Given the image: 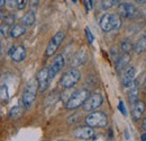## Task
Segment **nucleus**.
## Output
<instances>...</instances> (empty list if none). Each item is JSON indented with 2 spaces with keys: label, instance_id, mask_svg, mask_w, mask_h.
I'll return each mask as SVG.
<instances>
[{
  "label": "nucleus",
  "instance_id": "8",
  "mask_svg": "<svg viewBox=\"0 0 146 141\" xmlns=\"http://www.w3.org/2000/svg\"><path fill=\"white\" fill-rule=\"evenodd\" d=\"M36 80L38 83V90L45 91L48 87L50 83V75H48V68H43L38 71L36 76Z\"/></svg>",
  "mask_w": 146,
  "mask_h": 141
},
{
  "label": "nucleus",
  "instance_id": "15",
  "mask_svg": "<svg viewBox=\"0 0 146 141\" xmlns=\"http://www.w3.org/2000/svg\"><path fill=\"white\" fill-rule=\"evenodd\" d=\"M130 88L131 89H130V91L128 94V99H129L130 105H134V104H136L139 101L138 99V96H139V85H138V81L135 80Z\"/></svg>",
  "mask_w": 146,
  "mask_h": 141
},
{
  "label": "nucleus",
  "instance_id": "42",
  "mask_svg": "<svg viewBox=\"0 0 146 141\" xmlns=\"http://www.w3.org/2000/svg\"><path fill=\"white\" fill-rule=\"evenodd\" d=\"M145 94H146V89H145Z\"/></svg>",
  "mask_w": 146,
  "mask_h": 141
},
{
  "label": "nucleus",
  "instance_id": "5",
  "mask_svg": "<svg viewBox=\"0 0 146 141\" xmlns=\"http://www.w3.org/2000/svg\"><path fill=\"white\" fill-rule=\"evenodd\" d=\"M81 78V75H80V71L75 68H72L70 70H68L62 77H61V80H60V84L64 87V88H72L74 87L78 81L80 80Z\"/></svg>",
  "mask_w": 146,
  "mask_h": 141
},
{
  "label": "nucleus",
  "instance_id": "7",
  "mask_svg": "<svg viewBox=\"0 0 146 141\" xmlns=\"http://www.w3.org/2000/svg\"><path fill=\"white\" fill-rule=\"evenodd\" d=\"M64 37H65V34H64L63 32H57V33L51 38L50 43L47 44V48H46V51H45V55H46V56H52V55L56 52V50L60 48V45H61V43L63 42Z\"/></svg>",
  "mask_w": 146,
  "mask_h": 141
},
{
  "label": "nucleus",
  "instance_id": "37",
  "mask_svg": "<svg viewBox=\"0 0 146 141\" xmlns=\"http://www.w3.org/2000/svg\"><path fill=\"white\" fill-rule=\"evenodd\" d=\"M136 2H139V3H146V0H137Z\"/></svg>",
  "mask_w": 146,
  "mask_h": 141
},
{
  "label": "nucleus",
  "instance_id": "23",
  "mask_svg": "<svg viewBox=\"0 0 146 141\" xmlns=\"http://www.w3.org/2000/svg\"><path fill=\"white\" fill-rule=\"evenodd\" d=\"M9 98V94H8V87L7 85L2 84L0 85V99L3 102H7Z\"/></svg>",
  "mask_w": 146,
  "mask_h": 141
},
{
  "label": "nucleus",
  "instance_id": "40",
  "mask_svg": "<svg viewBox=\"0 0 146 141\" xmlns=\"http://www.w3.org/2000/svg\"><path fill=\"white\" fill-rule=\"evenodd\" d=\"M2 16H3V14H2V11H1V10H0V19H1V18H2Z\"/></svg>",
  "mask_w": 146,
  "mask_h": 141
},
{
  "label": "nucleus",
  "instance_id": "19",
  "mask_svg": "<svg viewBox=\"0 0 146 141\" xmlns=\"http://www.w3.org/2000/svg\"><path fill=\"white\" fill-rule=\"evenodd\" d=\"M135 53H143L146 51V34L143 35L141 38L137 40V42L134 44V49H133Z\"/></svg>",
  "mask_w": 146,
  "mask_h": 141
},
{
  "label": "nucleus",
  "instance_id": "4",
  "mask_svg": "<svg viewBox=\"0 0 146 141\" xmlns=\"http://www.w3.org/2000/svg\"><path fill=\"white\" fill-rule=\"evenodd\" d=\"M86 124L90 128H105L108 124V116L104 112H91L86 117Z\"/></svg>",
  "mask_w": 146,
  "mask_h": 141
},
{
  "label": "nucleus",
  "instance_id": "34",
  "mask_svg": "<svg viewBox=\"0 0 146 141\" xmlns=\"http://www.w3.org/2000/svg\"><path fill=\"white\" fill-rule=\"evenodd\" d=\"M141 141H146V132L141 136Z\"/></svg>",
  "mask_w": 146,
  "mask_h": 141
},
{
  "label": "nucleus",
  "instance_id": "21",
  "mask_svg": "<svg viewBox=\"0 0 146 141\" xmlns=\"http://www.w3.org/2000/svg\"><path fill=\"white\" fill-rule=\"evenodd\" d=\"M131 49H134V44L131 43V41L129 38H125L124 41H121V43H120V50L123 51L124 54H128V52Z\"/></svg>",
  "mask_w": 146,
  "mask_h": 141
},
{
  "label": "nucleus",
  "instance_id": "30",
  "mask_svg": "<svg viewBox=\"0 0 146 141\" xmlns=\"http://www.w3.org/2000/svg\"><path fill=\"white\" fill-rule=\"evenodd\" d=\"M14 19H15V16H13V15H8L7 17H5V24L9 26L10 24L14 23Z\"/></svg>",
  "mask_w": 146,
  "mask_h": 141
},
{
  "label": "nucleus",
  "instance_id": "29",
  "mask_svg": "<svg viewBox=\"0 0 146 141\" xmlns=\"http://www.w3.org/2000/svg\"><path fill=\"white\" fill-rule=\"evenodd\" d=\"M111 55H112V58L116 60V62H117V61H118V59L121 56V55L119 54V52L117 51V49H116V48H113V49L111 50Z\"/></svg>",
  "mask_w": 146,
  "mask_h": 141
},
{
  "label": "nucleus",
  "instance_id": "18",
  "mask_svg": "<svg viewBox=\"0 0 146 141\" xmlns=\"http://www.w3.org/2000/svg\"><path fill=\"white\" fill-rule=\"evenodd\" d=\"M129 60H130L129 54H123L118 59V61L116 62V70L118 71V72H121V71L126 68V66L129 63Z\"/></svg>",
  "mask_w": 146,
  "mask_h": 141
},
{
  "label": "nucleus",
  "instance_id": "11",
  "mask_svg": "<svg viewBox=\"0 0 146 141\" xmlns=\"http://www.w3.org/2000/svg\"><path fill=\"white\" fill-rule=\"evenodd\" d=\"M118 14L124 18H131L136 14V8L134 5L128 3V2L120 3L118 6Z\"/></svg>",
  "mask_w": 146,
  "mask_h": 141
},
{
  "label": "nucleus",
  "instance_id": "41",
  "mask_svg": "<svg viewBox=\"0 0 146 141\" xmlns=\"http://www.w3.org/2000/svg\"><path fill=\"white\" fill-rule=\"evenodd\" d=\"M58 141H69V140H58Z\"/></svg>",
  "mask_w": 146,
  "mask_h": 141
},
{
  "label": "nucleus",
  "instance_id": "39",
  "mask_svg": "<svg viewBox=\"0 0 146 141\" xmlns=\"http://www.w3.org/2000/svg\"><path fill=\"white\" fill-rule=\"evenodd\" d=\"M1 53H2V46H1V43H0V55H1Z\"/></svg>",
  "mask_w": 146,
  "mask_h": 141
},
{
  "label": "nucleus",
  "instance_id": "1",
  "mask_svg": "<svg viewBox=\"0 0 146 141\" xmlns=\"http://www.w3.org/2000/svg\"><path fill=\"white\" fill-rule=\"evenodd\" d=\"M99 25L104 32L108 33L111 31L118 30L121 26V20L119 16L116 14H105L100 19Z\"/></svg>",
  "mask_w": 146,
  "mask_h": 141
},
{
  "label": "nucleus",
  "instance_id": "6",
  "mask_svg": "<svg viewBox=\"0 0 146 141\" xmlns=\"http://www.w3.org/2000/svg\"><path fill=\"white\" fill-rule=\"evenodd\" d=\"M102 104H104V96L100 93H94L90 95V97L83 104V109L87 112H92L96 108L100 107Z\"/></svg>",
  "mask_w": 146,
  "mask_h": 141
},
{
  "label": "nucleus",
  "instance_id": "25",
  "mask_svg": "<svg viewBox=\"0 0 146 141\" xmlns=\"http://www.w3.org/2000/svg\"><path fill=\"white\" fill-rule=\"evenodd\" d=\"M10 28H11V27H9L8 25L3 24V25H1V26H0V32H1V34H3V35L6 36L8 33L10 34Z\"/></svg>",
  "mask_w": 146,
  "mask_h": 141
},
{
  "label": "nucleus",
  "instance_id": "10",
  "mask_svg": "<svg viewBox=\"0 0 146 141\" xmlns=\"http://www.w3.org/2000/svg\"><path fill=\"white\" fill-rule=\"evenodd\" d=\"M135 77H136V69L134 66H129L127 67L125 71H124V75H123V85L124 87H131L134 81H135Z\"/></svg>",
  "mask_w": 146,
  "mask_h": 141
},
{
  "label": "nucleus",
  "instance_id": "32",
  "mask_svg": "<svg viewBox=\"0 0 146 141\" xmlns=\"http://www.w3.org/2000/svg\"><path fill=\"white\" fill-rule=\"evenodd\" d=\"M84 5H86L87 10H90L92 7V5H93V1H91V0H87V1H84Z\"/></svg>",
  "mask_w": 146,
  "mask_h": 141
},
{
  "label": "nucleus",
  "instance_id": "24",
  "mask_svg": "<svg viewBox=\"0 0 146 141\" xmlns=\"http://www.w3.org/2000/svg\"><path fill=\"white\" fill-rule=\"evenodd\" d=\"M118 2H119L118 0H104V1H101V7L105 8V9L111 8L116 5H118Z\"/></svg>",
  "mask_w": 146,
  "mask_h": 141
},
{
  "label": "nucleus",
  "instance_id": "20",
  "mask_svg": "<svg viewBox=\"0 0 146 141\" xmlns=\"http://www.w3.org/2000/svg\"><path fill=\"white\" fill-rule=\"evenodd\" d=\"M35 14H34V11L32 10V11H28V13H26L23 18H21V24L24 25V26H33L34 24H35Z\"/></svg>",
  "mask_w": 146,
  "mask_h": 141
},
{
  "label": "nucleus",
  "instance_id": "38",
  "mask_svg": "<svg viewBox=\"0 0 146 141\" xmlns=\"http://www.w3.org/2000/svg\"><path fill=\"white\" fill-rule=\"evenodd\" d=\"M143 17H144V19L146 20V10L144 11V13H143Z\"/></svg>",
  "mask_w": 146,
  "mask_h": 141
},
{
  "label": "nucleus",
  "instance_id": "31",
  "mask_svg": "<svg viewBox=\"0 0 146 141\" xmlns=\"http://www.w3.org/2000/svg\"><path fill=\"white\" fill-rule=\"evenodd\" d=\"M119 111L121 112V114H124V115H127V112H126V107H125V104H124V102L123 101H119Z\"/></svg>",
  "mask_w": 146,
  "mask_h": 141
},
{
  "label": "nucleus",
  "instance_id": "35",
  "mask_svg": "<svg viewBox=\"0 0 146 141\" xmlns=\"http://www.w3.org/2000/svg\"><path fill=\"white\" fill-rule=\"evenodd\" d=\"M142 126H143V129L146 131V117L143 120V123H142Z\"/></svg>",
  "mask_w": 146,
  "mask_h": 141
},
{
  "label": "nucleus",
  "instance_id": "9",
  "mask_svg": "<svg viewBox=\"0 0 146 141\" xmlns=\"http://www.w3.org/2000/svg\"><path fill=\"white\" fill-rule=\"evenodd\" d=\"M64 58L62 54H58L57 56H55V59L53 60L52 64L48 68V75H50V79H53L55 76L62 70V68L64 67Z\"/></svg>",
  "mask_w": 146,
  "mask_h": 141
},
{
  "label": "nucleus",
  "instance_id": "17",
  "mask_svg": "<svg viewBox=\"0 0 146 141\" xmlns=\"http://www.w3.org/2000/svg\"><path fill=\"white\" fill-rule=\"evenodd\" d=\"M26 32V27L23 24H15L10 28V36L13 38H17L19 36L24 35Z\"/></svg>",
  "mask_w": 146,
  "mask_h": 141
},
{
  "label": "nucleus",
  "instance_id": "3",
  "mask_svg": "<svg viewBox=\"0 0 146 141\" xmlns=\"http://www.w3.org/2000/svg\"><path fill=\"white\" fill-rule=\"evenodd\" d=\"M90 97V93L88 89H79L73 93L71 97L66 101V108L68 109H75L86 103V101Z\"/></svg>",
  "mask_w": 146,
  "mask_h": 141
},
{
  "label": "nucleus",
  "instance_id": "13",
  "mask_svg": "<svg viewBox=\"0 0 146 141\" xmlns=\"http://www.w3.org/2000/svg\"><path fill=\"white\" fill-rule=\"evenodd\" d=\"M8 55L10 56L11 60L16 61V62H20L25 59L26 56V49L23 46V45H17V46H13L9 52H8Z\"/></svg>",
  "mask_w": 146,
  "mask_h": 141
},
{
  "label": "nucleus",
  "instance_id": "36",
  "mask_svg": "<svg viewBox=\"0 0 146 141\" xmlns=\"http://www.w3.org/2000/svg\"><path fill=\"white\" fill-rule=\"evenodd\" d=\"M7 3V1H5V0H0V7H2V6H5Z\"/></svg>",
  "mask_w": 146,
  "mask_h": 141
},
{
  "label": "nucleus",
  "instance_id": "12",
  "mask_svg": "<svg viewBox=\"0 0 146 141\" xmlns=\"http://www.w3.org/2000/svg\"><path fill=\"white\" fill-rule=\"evenodd\" d=\"M74 136L78 138V139H81V140H89L92 139L93 136H94V131L93 129L86 125V126H80L75 131H74Z\"/></svg>",
  "mask_w": 146,
  "mask_h": 141
},
{
  "label": "nucleus",
  "instance_id": "26",
  "mask_svg": "<svg viewBox=\"0 0 146 141\" xmlns=\"http://www.w3.org/2000/svg\"><path fill=\"white\" fill-rule=\"evenodd\" d=\"M91 141H108V139L104 134H97V136H93Z\"/></svg>",
  "mask_w": 146,
  "mask_h": 141
},
{
  "label": "nucleus",
  "instance_id": "33",
  "mask_svg": "<svg viewBox=\"0 0 146 141\" xmlns=\"http://www.w3.org/2000/svg\"><path fill=\"white\" fill-rule=\"evenodd\" d=\"M7 5L10 6V7H15V6H17V1H11V0H9V1H7Z\"/></svg>",
  "mask_w": 146,
  "mask_h": 141
},
{
  "label": "nucleus",
  "instance_id": "27",
  "mask_svg": "<svg viewBox=\"0 0 146 141\" xmlns=\"http://www.w3.org/2000/svg\"><path fill=\"white\" fill-rule=\"evenodd\" d=\"M86 34H87V37H88L89 43H93L94 37H93V35H92L91 31H90V28H89V27H87V28H86Z\"/></svg>",
  "mask_w": 146,
  "mask_h": 141
},
{
  "label": "nucleus",
  "instance_id": "28",
  "mask_svg": "<svg viewBox=\"0 0 146 141\" xmlns=\"http://www.w3.org/2000/svg\"><path fill=\"white\" fill-rule=\"evenodd\" d=\"M26 5H27V1H26V0H18L16 7L18 8L19 10H23V9L26 7Z\"/></svg>",
  "mask_w": 146,
  "mask_h": 141
},
{
  "label": "nucleus",
  "instance_id": "22",
  "mask_svg": "<svg viewBox=\"0 0 146 141\" xmlns=\"http://www.w3.org/2000/svg\"><path fill=\"white\" fill-rule=\"evenodd\" d=\"M21 114H23V108L20 106H15L10 109L9 117L10 119H18L19 116H21Z\"/></svg>",
  "mask_w": 146,
  "mask_h": 141
},
{
  "label": "nucleus",
  "instance_id": "14",
  "mask_svg": "<svg viewBox=\"0 0 146 141\" xmlns=\"http://www.w3.org/2000/svg\"><path fill=\"white\" fill-rule=\"evenodd\" d=\"M145 111V103L143 101H138L136 104L133 105V112H131V116H133V120L134 121H138L143 113Z\"/></svg>",
  "mask_w": 146,
  "mask_h": 141
},
{
  "label": "nucleus",
  "instance_id": "16",
  "mask_svg": "<svg viewBox=\"0 0 146 141\" xmlns=\"http://www.w3.org/2000/svg\"><path fill=\"white\" fill-rule=\"evenodd\" d=\"M88 59V53L86 51V49H81L80 51H78V53L75 54L74 59L72 61V67L75 68V67H79V66H82L83 63H86Z\"/></svg>",
  "mask_w": 146,
  "mask_h": 141
},
{
  "label": "nucleus",
  "instance_id": "2",
  "mask_svg": "<svg viewBox=\"0 0 146 141\" xmlns=\"http://www.w3.org/2000/svg\"><path fill=\"white\" fill-rule=\"evenodd\" d=\"M37 91H38V83H37L36 78H34L28 81V84L25 87L24 94H23V104L26 108L33 105L36 98Z\"/></svg>",
  "mask_w": 146,
  "mask_h": 141
}]
</instances>
